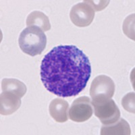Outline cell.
Masks as SVG:
<instances>
[{
  "label": "cell",
  "instance_id": "6",
  "mask_svg": "<svg viewBox=\"0 0 135 135\" xmlns=\"http://www.w3.org/2000/svg\"><path fill=\"white\" fill-rule=\"evenodd\" d=\"M71 21L78 27H85L92 23L95 10L86 2L79 3L72 7L70 13Z\"/></svg>",
  "mask_w": 135,
  "mask_h": 135
},
{
  "label": "cell",
  "instance_id": "1",
  "mask_svg": "<svg viewBox=\"0 0 135 135\" xmlns=\"http://www.w3.org/2000/svg\"><path fill=\"white\" fill-rule=\"evenodd\" d=\"M91 74L89 57L74 45L55 47L44 56L41 80L48 91L61 97L76 96Z\"/></svg>",
  "mask_w": 135,
  "mask_h": 135
},
{
  "label": "cell",
  "instance_id": "10",
  "mask_svg": "<svg viewBox=\"0 0 135 135\" xmlns=\"http://www.w3.org/2000/svg\"><path fill=\"white\" fill-rule=\"evenodd\" d=\"M27 26H35L44 31H48L51 28L49 18L39 11H34L28 16L26 18Z\"/></svg>",
  "mask_w": 135,
  "mask_h": 135
},
{
  "label": "cell",
  "instance_id": "14",
  "mask_svg": "<svg viewBox=\"0 0 135 135\" xmlns=\"http://www.w3.org/2000/svg\"><path fill=\"white\" fill-rule=\"evenodd\" d=\"M84 2L89 3L91 6L95 11H100L104 9L109 3V1H97L96 3L95 1H84Z\"/></svg>",
  "mask_w": 135,
  "mask_h": 135
},
{
  "label": "cell",
  "instance_id": "12",
  "mask_svg": "<svg viewBox=\"0 0 135 135\" xmlns=\"http://www.w3.org/2000/svg\"><path fill=\"white\" fill-rule=\"evenodd\" d=\"M134 97V93L131 92L126 94L122 99V105L124 109L132 114H134L135 112Z\"/></svg>",
  "mask_w": 135,
  "mask_h": 135
},
{
  "label": "cell",
  "instance_id": "13",
  "mask_svg": "<svg viewBox=\"0 0 135 135\" xmlns=\"http://www.w3.org/2000/svg\"><path fill=\"white\" fill-rule=\"evenodd\" d=\"M134 15L129 16L128 18H126L124 22L123 25V30L124 32L126 34V36L129 37L131 38L134 40Z\"/></svg>",
  "mask_w": 135,
  "mask_h": 135
},
{
  "label": "cell",
  "instance_id": "7",
  "mask_svg": "<svg viewBox=\"0 0 135 135\" xmlns=\"http://www.w3.org/2000/svg\"><path fill=\"white\" fill-rule=\"evenodd\" d=\"M21 105L20 97L8 91H3L0 96V113L8 115L16 112Z\"/></svg>",
  "mask_w": 135,
  "mask_h": 135
},
{
  "label": "cell",
  "instance_id": "2",
  "mask_svg": "<svg viewBox=\"0 0 135 135\" xmlns=\"http://www.w3.org/2000/svg\"><path fill=\"white\" fill-rule=\"evenodd\" d=\"M21 50L31 56L40 55L45 49L47 37L40 28L27 26L22 31L18 38Z\"/></svg>",
  "mask_w": 135,
  "mask_h": 135
},
{
  "label": "cell",
  "instance_id": "3",
  "mask_svg": "<svg viewBox=\"0 0 135 135\" xmlns=\"http://www.w3.org/2000/svg\"><path fill=\"white\" fill-rule=\"evenodd\" d=\"M115 93V84L110 77L99 75L93 80L90 95L94 102H101L112 98Z\"/></svg>",
  "mask_w": 135,
  "mask_h": 135
},
{
  "label": "cell",
  "instance_id": "9",
  "mask_svg": "<svg viewBox=\"0 0 135 135\" xmlns=\"http://www.w3.org/2000/svg\"><path fill=\"white\" fill-rule=\"evenodd\" d=\"M131 134V127L128 123L122 118L110 124H103L101 129V135H130Z\"/></svg>",
  "mask_w": 135,
  "mask_h": 135
},
{
  "label": "cell",
  "instance_id": "8",
  "mask_svg": "<svg viewBox=\"0 0 135 135\" xmlns=\"http://www.w3.org/2000/svg\"><path fill=\"white\" fill-rule=\"evenodd\" d=\"M69 104L67 101L60 98L54 99L49 105V114L57 122H65L68 119Z\"/></svg>",
  "mask_w": 135,
  "mask_h": 135
},
{
  "label": "cell",
  "instance_id": "4",
  "mask_svg": "<svg viewBox=\"0 0 135 135\" xmlns=\"http://www.w3.org/2000/svg\"><path fill=\"white\" fill-rule=\"evenodd\" d=\"M94 107L95 115L103 124H110L120 118V112L117 105L112 99L101 102H91Z\"/></svg>",
  "mask_w": 135,
  "mask_h": 135
},
{
  "label": "cell",
  "instance_id": "11",
  "mask_svg": "<svg viewBox=\"0 0 135 135\" xmlns=\"http://www.w3.org/2000/svg\"><path fill=\"white\" fill-rule=\"evenodd\" d=\"M3 91H8L22 98L26 93V86L22 82L15 78H4L2 82Z\"/></svg>",
  "mask_w": 135,
  "mask_h": 135
},
{
  "label": "cell",
  "instance_id": "5",
  "mask_svg": "<svg viewBox=\"0 0 135 135\" xmlns=\"http://www.w3.org/2000/svg\"><path fill=\"white\" fill-rule=\"evenodd\" d=\"M92 103L89 97L83 96L76 99L72 103L69 110V118L76 122H84L93 115Z\"/></svg>",
  "mask_w": 135,
  "mask_h": 135
}]
</instances>
